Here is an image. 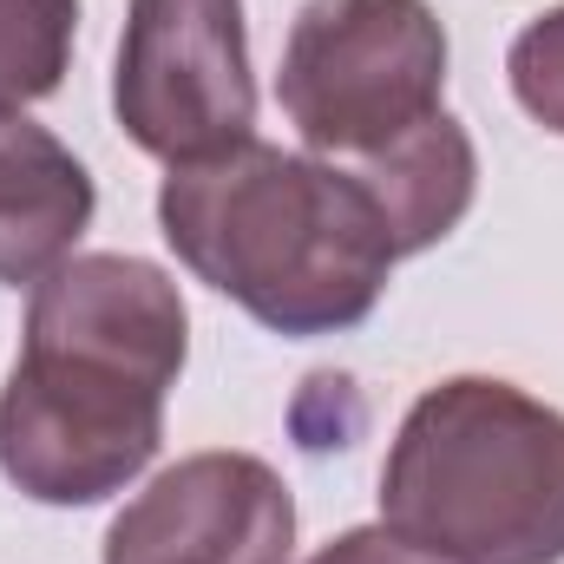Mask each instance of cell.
<instances>
[{
    "instance_id": "obj_3",
    "label": "cell",
    "mask_w": 564,
    "mask_h": 564,
    "mask_svg": "<svg viewBox=\"0 0 564 564\" xmlns=\"http://www.w3.org/2000/svg\"><path fill=\"white\" fill-rule=\"evenodd\" d=\"M446 26L426 0H308L289 26L276 99L315 158H375L440 112Z\"/></svg>"
},
{
    "instance_id": "obj_5",
    "label": "cell",
    "mask_w": 564,
    "mask_h": 564,
    "mask_svg": "<svg viewBox=\"0 0 564 564\" xmlns=\"http://www.w3.org/2000/svg\"><path fill=\"white\" fill-rule=\"evenodd\" d=\"M112 112L126 139L164 164H197L250 139L257 79L243 0H132Z\"/></svg>"
},
{
    "instance_id": "obj_1",
    "label": "cell",
    "mask_w": 564,
    "mask_h": 564,
    "mask_svg": "<svg viewBox=\"0 0 564 564\" xmlns=\"http://www.w3.org/2000/svg\"><path fill=\"white\" fill-rule=\"evenodd\" d=\"M158 224L191 276L276 335H341L368 322L401 263L355 171L263 139L171 164Z\"/></svg>"
},
{
    "instance_id": "obj_8",
    "label": "cell",
    "mask_w": 564,
    "mask_h": 564,
    "mask_svg": "<svg viewBox=\"0 0 564 564\" xmlns=\"http://www.w3.org/2000/svg\"><path fill=\"white\" fill-rule=\"evenodd\" d=\"M361 177V191L375 197L381 224H388V243L394 257H414L433 250L466 210H473V191H479V158L459 119L433 112L426 126H414L401 144L348 164Z\"/></svg>"
},
{
    "instance_id": "obj_2",
    "label": "cell",
    "mask_w": 564,
    "mask_h": 564,
    "mask_svg": "<svg viewBox=\"0 0 564 564\" xmlns=\"http://www.w3.org/2000/svg\"><path fill=\"white\" fill-rule=\"evenodd\" d=\"M381 525L440 564H564V414L486 375L426 388L381 466Z\"/></svg>"
},
{
    "instance_id": "obj_9",
    "label": "cell",
    "mask_w": 564,
    "mask_h": 564,
    "mask_svg": "<svg viewBox=\"0 0 564 564\" xmlns=\"http://www.w3.org/2000/svg\"><path fill=\"white\" fill-rule=\"evenodd\" d=\"M79 33V0H0V112L59 93Z\"/></svg>"
},
{
    "instance_id": "obj_10",
    "label": "cell",
    "mask_w": 564,
    "mask_h": 564,
    "mask_svg": "<svg viewBox=\"0 0 564 564\" xmlns=\"http://www.w3.org/2000/svg\"><path fill=\"white\" fill-rule=\"evenodd\" d=\"M506 73H512V99H519L545 132L564 139V7L539 13V20L512 40Z\"/></svg>"
},
{
    "instance_id": "obj_4",
    "label": "cell",
    "mask_w": 564,
    "mask_h": 564,
    "mask_svg": "<svg viewBox=\"0 0 564 564\" xmlns=\"http://www.w3.org/2000/svg\"><path fill=\"white\" fill-rule=\"evenodd\" d=\"M164 394L139 361L26 335L0 388V473L40 506H99L151 466Z\"/></svg>"
},
{
    "instance_id": "obj_11",
    "label": "cell",
    "mask_w": 564,
    "mask_h": 564,
    "mask_svg": "<svg viewBox=\"0 0 564 564\" xmlns=\"http://www.w3.org/2000/svg\"><path fill=\"white\" fill-rule=\"evenodd\" d=\"M308 564H440V558L414 552V545L394 539L388 525H361V532H341L335 545H322Z\"/></svg>"
},
{
    "instance_id": "obj_6",
    "label": "cell",
    "mask_w": 564,
    "mask_h": 564,
    "mask_svg": "<svg viewBox=\"0 0 564 564\" xmlns=\"http://www.w3.org/2000/svg\"><path fill=\"white\" fill-rule=\"evenodd\" d=\"M295 499L257 453H191L112 519L106 564H289Z\"/></svg>"
},
{
    "instance_id": "obj_7",
    "label": "cell",
    "mask_w": 564,
    "mask_h": 564,
    "mask_svg": "<svg viewBox=\"0 0 564 564\" xmlns=\"http://www.w3.org/2000/svg\"><path fill=\"white\" fill-rule=\"evenodd\" d=\"M86 164L33 126L26 112H0V282L53 276L93 224Z\"/></svg>"
}]
</instances>
